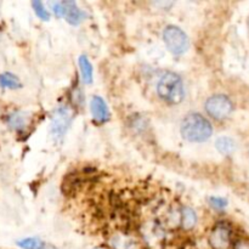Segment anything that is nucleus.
<instances>
[{"label": "nucleus", "mask_w": 249, "mask_h": 249, "mask_svg": "<svg viewBox=\"0 0 249 249\" xmlns=\"http://www.w3.org/2000/svg\"><path fill=\"white\" fill-rule=\"evenodd\" d=\"M180 131L182 138L190 142H204L213 134V126L199 113H191L182 121Z\"/></svg>", "instance_id": "obj_1"}, {"label": "nucleus", "mask_w": 249, "mask_h": 249, "mask_svg": "<svg viewBox=\"0 0 249 249\" xmlns=\"http://www.w3.org/2000/svg\"><path fill=\"white\" fill-rule=\"evenodd\" d=\"M157 92L162 100L170 105H178L184 100L185 89L182 79L174 72H167L160 77Z\"/></svg>", "instance_id": "obj_2"}, {"label": "nucleus", "mask_w": 249, "mask_h": 249, "mask_svg": "<svg viewBox=\"0 0 249 249\" xmlns=\"http://www.w3.org/2000/svg\"><path fill=\"white\" fill-rule=\"evenodd\" d=\"M163 40H164L168 50L174 55H181V53H186L190 46L186 33L177 26H168L164 29Z\"/></svg>", "instance_id": "obj_3"}, {"label": "nucleus", "mask_w": 249, "mask_h": 249, "mask_svg": "<svg viewBox=\"0 0 249 249\" xmlns=\"http://www.w3.org/2000/svg\"><path fill=\"white\" fill-rule=\"evenodd\" d=\"M232 109V102L225 95H214V96L209 97L206 102L207 113L218 121L228 118Z\"/></svg>", "instance_id": "obj_4"}, {"label": "nucleus", "mask_w": 249, "mask_h": 249, "mask_svg": "<svg viewBox=\"0 0 249 249\" xmlns=\"http://www.w3.org/2000/svg\"><path fill=\"white\" fill-rule=\"evenodd\" d=\"M208 241L213 249H229L231 246V228L226 223H218L211 231Z\"/></svg>", "instance_id": "obj_5"}, {"label": "nucleus", "mask_w": 249, "mask_h": 249, "mask_svg": "<svg viewBox=\"0 0 249 249\" xmlns=\"http://www.w3.org/2000/svg\"><path fill=\"white\" fill-rule=\"evenodd\" d=\"M71 119L72 117H71L70 109L66 107H61L56 111L55 117L53 118V123H51V131L55 138H62L65 135L71 123Z\"/></svg>", "instance_id": "obj_6"}, {"label": "nucleus", "mask_w": 249, "mask_h": 249, "mask_svg": "<svg viewBox=\"0 0 249 249\" xmlns=\"http://www.w3.org/2000/svg\"><path fill=\"white\" fill-rule=\"evenodd\" d=\"M91 114L97 123H105L109 118V111L105 100L100 96H94L90 102Z\"/></svg>", "instance_id": "obj_7"}, {"label": "nucleus", "mask_w": 249, "mask_h": 249, "mask_svg": "<svg viewBox=\"0 0 249 249\" xmlns=\"http://www.w3.org/2000/svg\"><path fill=\"white\" fill-rule=\"evenodd\" d=\"M63 4V17L66 21L71 24H79L83 19L87 17L85 12L78 7V5L74 1H65Z\"/></svg>", "instance_id": "obj_8"}, {"label": "nucleus", "mask_w": 249, "mask_h": 249, "mask_svg": "<svg viewBox=\"0 0 249 249\" xmlns=\"http://www.w3.org/2000/svg\"><path fill=\"white\" fill-rule=\"evenodd\" d=\"M197 224V215L194 209L189 207H184L181 209V226L185 230H191L196 226Z\"/></svg>", "instance_id": "obj_9"}, {"label": "nucleus", "mask_w": 249, "mask_h": 249, "mask_svg": "<svg viewBox=\"0 0 249 249\" xmlns=\"http://www.w3.org/2000/svg\"><path fill=\"white\" fill-rule=\"evenodd\" d=\"M79 67H80V73H82L83 82L85 84H90L92 82V73H94V70H92V65L90 63V61L88 60L87 56H80L79 57Z\"/></svg>", "instance_id": "obj_10"}, {"label": "nucleus", "mask_w": 249, "mask_h": 249, "mask_svg": "<svg viewBox=\"0 0 249 249\" xmlns=\"http://www.w3.org/2000/svg\"><path fill=\"white\" fill-rule=\"evenodd\" d=\"M216 148L220 153L223 155H231L233 151L236 150V143L235 141L231 138H228V136H223V138H219L215 142Z\"/></svg>", "instance_id": "obj_11"}, {"label": "nucleus", "mask_w": 249, "mask_h": 249, "mask_svg": "<svg viewBox=\"0 0 249 249\" xmlns=\"http://www.w3.org/2000/svg\"><path fill=\"white\" fill-rule=\"evenodd\" d=\"M0 87L9 88V89H18L22 87V84L18 78L12 73H2V74H0Z\"/></svg>", "instance_id": "obj_12"}, {"label": "nucleus", "mask_w": 249, "mask_h": 249, "mask_svg": "<svg viewBox=\"0 0 249 249\" xmlns=\"http://www.w3.org/2000/svg\"><path fill=\"white\" fill-rule=\"evenodd\" d=\"M7 123L11 128L19 130V129H23L27 124V117L26 114L22 113V112H15V113L10 114L9 118H7Z\"/></svg>", "instance_id": "obj_13"}, {"label": "nucleus", "mask_w": 249, "mask_h": 249, "mask_svg": "<svg viewBox=\"0 0 249 249\" xmlns=\"http://www.w3.org/2000/svg\"><path fill=\"white\" fill-rule=\"evenodd\" d=\"M17 246L22 249H45V245H44L43 241L36 237H29L18 241Z\"/></svg>", "instance_id": "obj_14"}, {"label": "nucleus", "mask_w": 249, "mask_h": 249, "mask_svg": "<svg viewBox=\"0 0 249 249\" xmlns=\"http://www.w3.org/2000/svg\"><path fill=\"white\" fill-rule=\"evenodd\" d=\"M32 6H33L34 12H36V15L39 18H41L43 21H49V19H50V14H49L48 10L45 9L43 2L36 0V1L32 2Z\"/></svg>", "instance_id": "obj_15"}, {"label": "nucleus", "mask_w": 249, "mask_h": 249, "mask_svg": "<svg viewBox=\"0 0 249 249\" xmlns=\"http://www.w3.org/2000/svg\"><path fill=\"white\" fill-rule=\"evenodd\" d=\"M209 202H211V206L213 208L219 209V211H221V209H224L228 206V201L225 198H221V197H212Z\"/></svg>", "instance_id": "obj_16"}, {"label": "nucleus", "mask_w": 249, "mask_h": 249, "mask_svg": "<svg viewBox=\"0 0 249 249\" xmlns=\"http://www.w3.org/2000/svg\"><path fill=\"white\" fill-rule=\"evenodd\" d=\"M51 7H53V12H55V15L57 17H62L63 16V4L62 2H53L51 4Z\"/></svg>", "instance_id": "obj_17"}, {"label": "nucleus", "mask_w": 249, "mask_h": 249, "mask_svg": "<svg viewBox=\"0 0 249 249\" xmlns=\"http://www.w3.org/2000/svg\"><path fill=\"white\" fill-rule=\"evenodd\" d=\"M233 249H249V241L241 238L233 243Z\"/></svg>", "instance_id": "obj_18"}, {"label": "nucleus", "mask_w": 249, "mask_h": 249, "mask_svg": "<svg viewBox=\"0 0 249 249\" xmlns=\"http://www.w3.org/2000/svg\"><path fill=\"white\" fill-rule=\"evenodd\" d=\"M248 23H249V22H248Z\"/></svg>", "instance_id": "obj_19"}]
</instances>
